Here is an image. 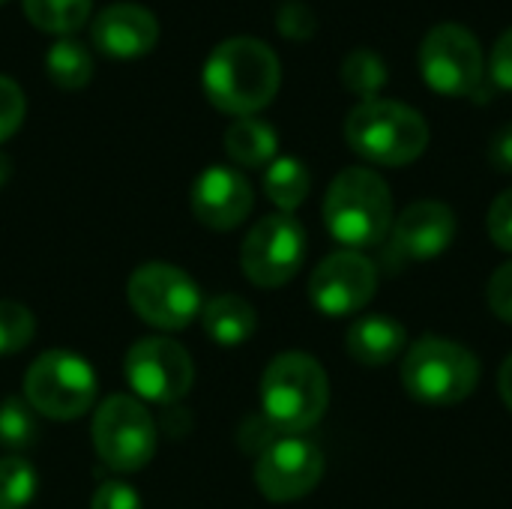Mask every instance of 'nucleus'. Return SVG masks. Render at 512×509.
I'll use <instances>...</instances> for the list:
<instances>
[{
  "instance_id": "ddd939ff",
  "label": "nucleus",
  "mask_w": 512,
  "mask_h": 509,
  "mask_svg": "<svg viewBox=\"0 0 512 509\" xmlns=\"http://www.w3.org/2000/svg\"><path fill=\"white\" fill-rule=\"evenodd\" d=\"M375 288H378L375 264L351 249L324 258L309 279V297L315 309L330 318H345L360 312L375 297Z\"/></svg>"
},
{
  "instance_id": "423d86ee",
  "label": "nucleus",
  "mask_w": 512,
  "mask_h": 509,
  "mask_svg": "<svg viewBox=\"0 0 512 509\" xmlns=\"http://www.w3.org/2000/svg\"><path fill=\"white\" fill-rule=\"evenodd\" d=\"M96 372L69 351H48L30 363L24 375V396L33 411L48 420H75L96 402Z\"/></svg>"
},
{
  "instance_id": "39448f33",
  "label": "nucleus",
  "mask_w": 512,
  "mask_h": 509,
  "mask_svg": "<svg viewBox=\"0 0 512 509\" xmlns=\"http://www.w3.org/2000/svg\"><path fill=\"white\" fill-rule=\"evenodd\" d=\"M402 384L423 405L432 408L459 405L477 390L480 363L459 342L426 336L408 348L402 360Z\"/></svg>"
},
{
  "instance_id": "1a4fd4ad",
  "label": "nucleus",
  "mask_w": 512,
  "mask_h": 509,
  "mask_svg": "<svg viewBox=\"0 0 512 509\" xmlns=\"http://www.w3.org/2000/svg\"><path fill=\"white\" fill-rule=\"evenodd\" d=\"M129 306L159 330H183L201 315V291L189 273L174 264H141L129 279Z\"/></svg>"
},
{
  "instance_id": "5701e85b",
  "label": "nucleus",
  "mask_w": 512,
  "mask_h": 509,
  "mask_svg": "<svg viewBox=\"0 0 512 509\" xmlns=\"http://www.w3.org/2000/svg\"><path fill=\"white\" fill-rule=\"evenodd\" d=\"M342 84L363 102L378 99L387 84V63L372 48H357L342 60Z\"/></svg>"
},
{
  "instance_id": "4468645a",
  "label": "nucleus",
  "mask_w": 512,
  "mask_h": 509,
  "mask_svg": "<svg viewBox=\"0 0 512 509\" xmlns=\"http://www.w3.org/2000/svg\"><path fill=\"white\" fill-rule=\"evenodd\" d=\"M456 237V216L441 201H417L390 228L387 261L393 267H405L414 261H432L450 249Z\"/></svg>"
},
{
  "instance_id": "b1692460",
  "label": "nucleus",
  "mask_w": 512,
  "mask_h": 509,
  "mask_svg": "<svg viewBox=\"0 0 512 509\" xmlns=\"http://www.w3.org/2000/svg\"><path fill=\"white\" fill-rule=\"evenodd\" d=\"M36 492V474L30 462L9 456L0 459V509H24Z\"/></svg>"
},
{
  "instance_id": "7ed1b4c3",
  "label": "nucleus",
  "mask_w": 512,
  "mask_h": 509,
  "mask_svg": "<svg viewBox=\"0 0 512 509\" xmlns=\"http://www.w3.org/2000/svg\"><path fill=\"white\" fill-rule=\"evenodd\" d=\"M330 402V381L321 363L309 354L288 351L270 360L261 378L264 420L279 435H300L312 429Z\"/></svg>"
},
{
  "instance_id": "c9c22d12",
  "label": "nucleus",
  "mask_w": 512,
  "mask_h": 509,
  "mask_svg": "<svg viewBox=\"0 0 512 509\" xmlns=\"http://www.w3.org/2000/svg\"><path fill=\"white\" fill-rule=\"evenodd\" d=\"M0 3H6V0H0Z\"/></svg>"
},
{
  "instance_id": "a211bd4d",
  "label": "nucleus",
  "mask_w": 512,
  "mask_h": 509,
  "mask_svg": "<svg viewBox=\"0 0 512 509\" xmlns=\"http://www.w3.org/2000/svg\"><path fill=\"white\" fill-rule=\"evenodd\" d=\"M201 321H204V333L216 342V345H243L252 339L255 327H258V315L255 309L237 297V294H222L213 297L204 309H201Z\"/></svg>"
},
{
  "instance_id": "a878e982",
  "label": "nucleus",
  "mask_w": 512,
  "mask_h": 509,
  "mask_svg": "<svg viewBox=\"0 0 512 509\" xmlns=\"http://www.w3.org/2000/svg\"><path fill=\"white\" fill-rule=\"evenodd\" d=\"M36 435L33 408L21 399H6L0 405V444L6 447H27Z\"/></svg>"
},
{
  "instance_id": "2f4dec72",
  "label": "nucleus",
  "mask_w": 512,
  "mask_h": 509,
  "mask_svg": "<svg viewBox=\"0 0 512 509\" xmlns=\"http://www.w3.org/2000/svg\"><path fill=\"white\" fill-rule=\"evenodd\" d=\"M489 78L501 87V90H512V27L504 30L492 48L489 57Z\"/></svg>"
},
{
  "instance_id": "72a5a7b5",
  "label": "nucleus",
  "mask_w": 512,
  "mask_h": 509,
  "mask_svg": "<svg viewBox=\"0 0 512 509\" xmlns=\"http://www.w3.org/2000/svg\"><path fill=\"white\" fill-rule=\"evenodd\" d=\"M498 387H501V399H504V405L512 411V354L504 360V366H501Z\"/></svg>"
},
{
  "instance_id": "6e6552de",
  "label": "nucleus",
  "mask_w": 512,
  "mask_h": 509,
  "mask_svg": "<svg viewBox=\"0 0 512 509\" xmlns=\"http://www.w3.org/2000/svg\"><path fill=\"white\" fill-rule=\"evenodd\" d=\"M420 75L441 96H471L486 72L480 39L462 24H435L420 42Z\"/></svg>"
},
{
  "instance_id": "c756f323",
  "label": "nucleus",
  "mask_w": 512,
  "mask_h": 509,
  "mask_svg": "<svg viewBox=\"0 0 512 509\" xmlns=\"http://www.w3.org/2000/svg\"><path fill=\"white\" fill-rule=\"evenodd\" d=\"M489 306L501 321L512 324V261L498 267L489 279Z\"/></svg>"
},
{
  "instance_id": "bb28decb",
  "label": "nucleus",
  "mask_w": 512,
  "mask_h": 509,
  "mask_svg": "<svg viewBox=\"0 0 512 509\" xmlns=\"http://www.w3.org/2000/svg\"><path fill=\"white\" fill-rule=\"evenodd\" d=\"M276 27H279L282 36H288V39H294V42H306V39H312V33L318 30V18H315V12H312L306 3L288 0V3L279 6Z\"/></svg>"
},
{
  "instance_id": "f3484780",
  "label": "nucleus",
  "mask_w": 512,
  "mask_h": 509,
  "mask_svg": "<svg viewBox=\"0 0 512 509\" xmlns=\"http://www.w3.org/2000/svg\"><path fill=\"white\" fill-rule=\"evenodd\" d=\"M408 345V333L399 321L387 315H366L351 324L345 336V351L360 366H390L402 357Z\"/></svg>"
},
{
  "instance_id": "20e7f679",
  "label": "nucleus",
  "mask_w": 512,
  "mask_h": 509,
  "mask_svg": "<svg viewBox=\"0 0 512 509\" xmlns=\"http://www.w3.org/2000/svg\"><path fill=\"white\" fill-rule=\"evenodd\" d=\"M348 147L375 162V165H411L429 147L426 117L396 99H369L360 102L345 120Z\"/></svg>"
},
{
  "instance_id": "9b49d317",
  "label": "nucleus",
  "mask_w": 512,
  "mask_h": 509,
  "mask_svg": "<svg viewBox=\"0 0 512 509\" xmlns=\"http://www.w3.org/2000/svg\"><path fill=\"white\" fill-rule=\"evenodd\" d=\"M123 372H126L129 387L141 399L156 402V405L180 402L192 390V381H195L192 357L186 354L183 345H177L174 339H165V336L138 339L126 351Z\"/></svg>"
},
{
  "instance_id": "0eeeda50",
  "label": "nucleus",
  "mask_w": 512,
  "mask_h": 509,
  "mask_svg": "<svg viewBox=\"0 0 512 509\" xmlns=\"http://www.w3.org/2000/svg\"><path fill=\"white\" fill-rule=\"evenodd\" d=\"M93 447L108 468L135 474L156 453V423L138 399L111 396L96 408Z\"/></svg>"
},
{
  "instance_id": "f257e3e1",
  "label": "nucleus",
  "mask_w": 512,
  "mask_h": 509,
  "mask_svg": "<svg viewBox=\"0 0 512 509\" xmlns=\"http://www.w3.org/2000/svg\"><path fill=\"white\" fill-rule=\"evenodd\" d=\"M282 66L276 51L255 36H231L219 42L204 63L207 99L234 117H252L279 93Z\"/></svg>"
},
{
  "instance_id": "393cba45",
  "label": "nucleus",
  "mask_w": 512,
  "mask_h": 509,
  "mask_svg": "<svg viewBox=\"0 0 512 509\" xmlns=\"http://www.w3.org/2000/svg\"><path fill=\"white\" fill-rule=\"evenodd\" d=\"M36 321L27 306L0 300V354H15L30 345Z\"/></svg>"
},
{
  "instance_id": "7c9ffc66",
  "label": "nucleus",
  "mask_w": 512,
  "mask_h": 509,
  "mask_svg": "<svg viewBox=\"0 0 512 509\" xmlns=\"http://www.w3.org/2000/svg\"><path fill=\"white\" fill-rule=\"evenodd\" d=\"M93 509H141V498L132 486L108 480L96 489L93 495Z\"/></svg>"
},
{
  "instance_id": "6ab92c4d",
  "label": "nucleus",
  "mask_w": 512,
  "mask_h": 509,
  "mask_svg": "<svg viewBox=\"0 0 512 509\" xmlns=\"http://www.w3.org/2000/svg\"><path fill=\"white\" fill-rule=\"evenodd\" d=\"M225 150L243 168H264L276 159L279 135L258 117H237V123L225 132Z\"/></svg>"
},
{
  "instance_id": "cd10ccee",
  "label": "nucleus",
  "mask_w": 512,
  "mask_h": 509,
  "mask_svg": "<svg viewBox=\"0 0 512 509\" xmlns=\"http://www.w3.org/2000/svg\"><path fill=\"white\" fill-rule=\"evenodd\" d=\"M24 111H27V99L21 87L12 78L0 75V144L18 132V126L24 123Z\"/></svg>"
},
{
  "instance_id": "c85d7f7f",
  "label": "nucleus",
  "mask_w": 512,
  "mask_h": 509,
  "mask_svg": "<svg viewBox=\"0 0 512 509\" xmlns=\"http://www.w3.org/2000/svg\"><path fill=\"white\" fill-rule=\"evenodd\" d=\"M489 237L498 249L512 252V189H507L504 195H498L489 207Z\"/></svg>"
},
{
  "instance_id": "412c9836",
  "label": "nucleus",
  "mask_w": 512,
  "mask_h": 509,
  "mask_svg": "<svg viewBox=\"0 0 512 509\" xmlns=\"http://www.w3.org/2000/svg\"><path fill=\"white\" fill-rule=\"evenodd\" d=\"M312 189V177H309V168L294 159V156H279L267 165V174H264V192L267 198L282 210V213H291L297 210L306 195Z\"/></svg>"
},
{
  "instance_id": "f8f14e48",
  "label": "nucleus",
  "mask_w": 512,
  "mask_h": 509,
  "mask_svg": "<svg viewBox=\"0 0 512 509\" xmlns=\"http://www.w3.org/2000/svg\"><path fill=\"white\" fill-rule=\"evenodd\" d=\"M324 477V456L306 438H276L255 465L258 492L276 504L306 498Z\"/></svg>"
},
{
  "instance_id": "aec40b11",
  "label": "nucleus",
  "mask_w": 512,
  "mask_h": 509,
  "mask_svg": "<svg viewBox=\"0 0 512 509\" xmlns=\"http://www.w3.org/2000/svg\"><path fill=\"white\" fill-rule=\"evenodd\" d=\"M45 72L60 90H81L93 78V57L78 39L60 36L45 51Z\"/></svg>"
},
{
  "instance_id": "473e14b6",
  "label": "nucleus",
  "mask_w": 512,
  "mask_h": 509,
  "mask_svg": "<svg viewBox=\"0 0 512 509\" xmlns=\"http://www.w3.org/2000/svg\"><path fill=\"white\" fill-rule=\"evenodd\" d=\"M489 162L501 171V174H512V123L501 126L492 141H489Z\"/></svg>"
},
{
  "instance_id": "4be33fe9",
  "label": "nucleus",
  "mask_w": 512,
  "mask_h": 509,
  "mask_svg": "<svg viewBox=\"0 0 512 509\" xmlns=\"http://www.w3.org/2000/svg\"><path fill=\"white\" fill-rule=\"evenodd\" d=\"M93 9V0H24V15L45 33H75Z\"/></svg>"
},
{
  "instance_id": "dca6fc26",
  "label": "nucleus",
  "mask_w": 512,
  "mask_h": 509,
  "mask_svg": "<svg viewBox=\"0 0 512 509\" xmlns=\"http://www.w3.org/2000/svg\"><path fill=\"white\" fill-rule=\"evenodd\" d=\"M159 39V21L138 3H111L93 21V42L114 60H132L153 51Z\"/></svg>"
},
{
  "instance_id": "f704fd0d",
  "label": "nucleus",
  "mask_w": 512,
  "mask_h": 509,
  "mask_svg": "<svg viewBox=\"0 0 512 509\" xmlns=\"http://www.w3.org/2000/svg\"><path fill=\"white\" fill-rule=\"evenodd\" d=\"M9 174H12V162H9V156H6V153L0 150V186H3L6 180H9Z\"/></svg>"
},
{
  "instance_id": "9d476101",
  "label": "nucleus",
  "mask_w": 512,
  "mask_h": 509,
  "mask_svg": "<svg viewBox=\"0 0 512 509\" xmlns=\"http://www.w3.org/2000/svg\"><path fill=\"white\" fill-rule=\"evenodd\" d=\"M306 258V231L291 213H273L255 222L240 249V267L258 288L291 282Z\"/></svg>"
},
{
  "instance_id": "2eb2a0df",
  "label": "nucleus",
  "mask_w": 512,
  "mask_h": 509,
  "mask_svg": "<svg viewBox=\"0 0 512 509\" xmlns=\"http://www.w3.org/2000/svg\"><path fill=\"white\" fill-rule=\"evenodd\" d=\"M192 213L201 225L213 231H231L237 228L255 204L249 180L228 165H210L198 174L192 183Z\"/></svg>"
},
{
  "instance_id": "f03ea898",
  "label": "nucleus",
  "mask_w": 512,
  "mask_h": 509,
  "mask_svg": "<svg viewBox=\"0 0 512 509\" xmlns=\"http://www.w3.org/2000/svg\"><path fill=\"white\" fill-rule=\"evenodd\" d=\"M324 222L336 243L351 252L384 243L393 228V195L372 168H345L327 189Z\"/></svg>"
}]
</instances>
